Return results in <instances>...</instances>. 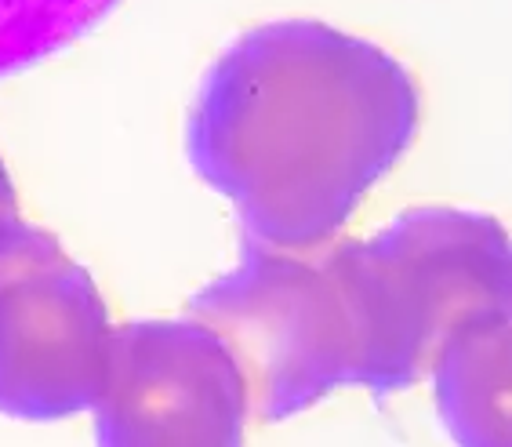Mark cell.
Masks as SVG:
<instances>
[{
	"label": "cell",
	"instance_id": "cell-1",
	"mask_svg": "<svg viewBox=\"0 0 512 447\" xmlns=\"http://www.w3.org/2000/svg\"><path fill=\"white\" fill-rule=\"evenodd\" d=\"M422 95L382 44L316 19L244 30L200 77L186 160L247 240L316 248L404 160Z\"/></svg>",
	"mask_w": 512,
	"mask_h": 447
},
{
	"label": "cell",
	"instance_id": "cell-2",
	"mask_svg": "<svg viewBox=\"0 0 512 447\" xmlns=\"http://www.w3.org/2000/svg\"><path fill=\"white\" fill-rule=\"evenodd\" d=\"M356 342V386L400 393L454 331L512 309L509 233L473 208H407L378 233L331 240Z\"/></svg>",
	"mask_w": 512,
	"mask_h": 447
},
{
	"label": "cell",
	"instance_id": "cell-3",
	"mask_svg": "<svg viewBox=\"0 0 512 447\" xmlns=\"http://www.w3.org/2000/svg\"><path fill=\"white\" fill-rule=\"evenodd\" d=\"M189 317L229 346L262 422L295 418L356 386L353 324L331 240L316 248L247 240L240 259L193 295Z\"/></svg>",
	"mask_w": 512,
	"mask_h": 447
},
{
	"label": "cell",
	"instance_id": "cell-4",
	"mask_svg": "<svg viewBox=\"0 0 512 447\" xmlns=\"http://www.w3.org/2000/svg\"><path fill=\"white\" fill-rule=\"evenodd\" d=\"M113 328L95 277L22 222L0 244V415L62 422L88 411Z\"/></svg>",
	"mask_w": 512,
	"mask_h": 447
},
{
	"label": "cell",
	"instance_id": "cell-5",
	"mask_svg": "<svg viewBox=\"0 0 512 447\" xmlns=\"http://www.w3.org/2000/svg\"><path fill=\"white\" fill-rule=\"evenodd\" d=\"M95 447H244L251 397L229 346L197 317H138L113 328Z\"/></svg>",
	"mask_w": 512,
	"mask_h": 447
},
{
	"label": "cell",
	"instance_id": "cell-6",
	"mask_svg": "<svg viewBox=\"0 0 512 447\" xmlns=\"http://www.w3.org/2000/svg\"><path fill=\"white\" fill-rule=\"evenodd\" d=\"M512 324L509 309L469 320L436 349V415L454 447H512Z\"/></svg>",
	"mask_w": 512,
	"mask_h": 447
},
{
	"label": "cell",
	"instance_id": "cell-7",
	"mask_svg": "<svg viewBox=\"0 0 512 447\" xmlns=\"http://www.w3.org/2000/svg\"><path fill=\"white\" fill-rule=\"evenodd\" d=\"M120 0H0V80L88 37Z\"/></svg>",
	"mask_w": 512,
	"mask_h": 447
},
{
	"label": "cell",
	"instance_id": "cell-8",
	"mask_svg": "<svg viewBox=\"0 0 512 447\" xmlns=\"http://www.w3.org/2000/svg\"><path fill=\"white\" fill-rule=\"evenodd\" d=\"M22 226V211H19V189L11 182L8 164L0 157V244Z\"/></svg>",
	"mask_w": 512,
	"mask_h": 447
}]
</instances>
